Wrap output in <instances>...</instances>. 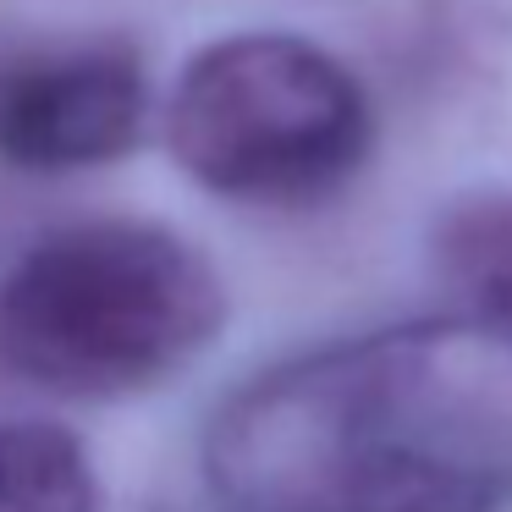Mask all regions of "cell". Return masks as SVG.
Returning a JSON list of instances; mask_svg holds the SVG:
<instances>
[{"label": "cell", "mask_w": 512, "mask_h": 512, "mask_svg": "<svg viewBox=\"0 0 512 512\" xmlns=\"http://www.w3.org/2000/svg\"><path fill=\"white\" fill-rule=\"evenodd\" d=\"M430 270L463 325L512 347V188H468L435 210Z\"/></svg>", "instance_id": "obj_5"}, {"label": "cell", "mask_w": 512, "mask_h": 512, "mask_svg": "<svg viewBox=\"0 0 512 512\" xmlns=\"http://www.w3.org/2000/svg\"><path fill=\"white\" fill-rule=\"evenodd\" d=\"M0 512H105L83 435L50 419H0Z\"/></svg>", "instance_id": "obj_6"}, {"label": "cell", "mask_w": 512, "mask_h": 512, "mask_svg": "<svg viewBox=\"0 0 512 512\" xmlns=\"http://www.w3.org/2000/svg\"><path fill=\"white\" fill-rule=\"evenodd\" d=\"M221 512H512V347L452 320L276 358L215 402Z\"/></svg>", "instance_id": "obj_1"}, {"label": "cell", "mask_w": 512, "mask_h": 512, "mask_svg": "<svg viewBox=\"0 0 512 512\" xmlns=\"http://www.w3.org/2000/svg\"><path fill=\"white\" fill-rule=\"evenodd\" d=\"M149 122V67L133 34H0V166L78 177L133 155Z\"/></svg>", "instance_id": "obj_4"}, {"label": "cell", "mask_w": 512, "mask_h": 512, "mask_svg": "<svg viewBox=\"0 0 512 512\" xmlns=\"http://www.w3.org/2000/svg\"><path fill=\"white\" fill-rule=\"evenodd\" d=\"M380 138L364 78L287 28L199 45L166 100L171 166L237 210H314L358 182Z\"/></svg>", "instance_id": "obj_3"}, {"label": "cell", "mask_w": 512, "mask_h": 512, "mask_svg": "<svg viewBox=\"0 0 512 512\" xmlns=\"http://www.w3.org/2000/svg\"><path fill=\"white\" fill-rule=\"evenodd\" d=\"M226 331L199 243L138 215L50 226L0 276V369L67 402H127L193 369Z\"/></svg>", "instance_id": "obj_2"}]
</instances>
